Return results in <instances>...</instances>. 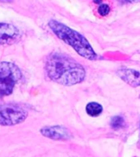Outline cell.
<instances>
[{
  "label": "cell",
  "mask_w": 140,
  "mask_h": 157,
  "mask_svg": "<svg viewBox=\"0 0 140 157\" xmlns=\"http://www.w3.org/2000/svg\"><path fill=\"white\" fill-rule=\"evenodd\" d=\"M28 112L20 105L9 104L0 105V124L14 125L26 120Z\"/></svg>",
  "instance_id": "277c9868"
},
{
  "label": "cell",
  "mask_w": 140,
  "mask_h": 157,
  "mask_svg": "<svg viewBox=\"0 0 140 157\" xmlns=\"http://www.w3.org/2000/svg\"><path fill=\"white\" fill-rule=\"evenodd\" d=\"M48 26L60 39L71 46L80 56L90 60L97 59V54L88 40L77 31L56 20H50Z\"/></svg>",
  "instance_id": "7a4b0ae2"
},
{
  "label": "cell",
  "mask_w": 140,
  "mask_h": 157,
  "mask_svg": "<svg viewBox=\"0 0 140 157\" xmlns=\"http://www.w3.org/2000/svg\"><path fill=\"white\" fill-rule=\"evenodd\" d=\"M21 76L20 69L13 62H0V97L11 95Z\"/></svg>",
  "instance_id": "3957f363"
},
{
  "label": "cell",
  "mask_w": 140,
  "mask_h": 157,
  "mask_svg": "<svg viewBox=\"0 0 140 157\" xmlns=\"http://www.w3.org/2000/svg\"><path fill=\"white\" fill-rule=\"evenodd\" d=\"M85 110H87V113L89 116H91V117H97V116H99L101 113H102V111H103V106L101 105L100 104H98V103L92 101V103H89L87 105V108H85Z\"/></svg>",
  "instance_id": "ba28073f"
},
{
  "label": "cell",
  "mask_w": 140,
  "mask_h": 157,
  "mask_svg": "<svg viewBox=\"0 0 140 157\" xmlns=\"http://www.w3.org/2000/svg\"><path fill=\"white\" fill-rule=\"evenodd\" d=\"M124 124H125V120L123 119V117H121V116L112 117V119L111 121V125L112 127V128L119 129L124 127Z\"/></svg>",
  "instance_id": "9c48e42d"
},
{
  "label": "cell",
  "mask_w": 140,
  "mask_h": 157,
  "mask_svg": "<svg viewBox=\"0 0 140 157\" xmlns=\"http://www.w3.org/2000/svg\"><path fill=\"white\" fill-rule=\"evenodd\" d=\"M45 68L52 81L63 85L80 83L85 78V70L79 62L68 55L58 51L48 56Z\"/></svg>",
  "instance_id": "6da1fadb"
},
{
  "label": "cell",
  "mask_w": 140,
  "mask_h": 157,
  "mask_svg": "<svg viewBox=\"0 0 140 157\" xmlns=\"http://www.w3.org/2000/svg\"><path fill=\"white\" fill-rule=\"evenodd\" d=\"M41 134L47 138L53 140H69L72 137L71 132L67 128L60 125H53V127H44L41 129Z\"/></svg>",
  "instance_id": "8992f818"
},
{
  "label": "cell",
  "mask_w": 140,
  "mask_h": 157,
  "mask_svg": "<svg viewBox=\"0 0 140 157\" xmlns=\"http://www.w3.org/2000/svg\"><path fill=\"white\" fill-rule=\"evenodd\" d=\"M117 75L122 80L134 87L140 86V72L130 68H121L117 71Z\"/></svg>",
  "instance_id": "52a82bcc"
},
{
  "label": "cell",
  "mask_w": 140,
  "mask_h": 157,
  "mask_svg": "<svg viewBox=\"0 0 140 157\" xmlns=\"http://www.w3.org/2000/svg\"><path fill=\"white\" fill-rule=\"evenodd\" d=\"M21 38L20 31L12 24L0 23V46L17 43Z\"/></svg>",
  "instance_id": "5b68a950"
},
{
  "label": "cell",
  "mask_w": 140,
  "mask_h": 157,
  "mask_svg": "<svg viewBox=\"0 0 140 157\" xmlns=\"http://www.w3.org/2000/svg\"><path fill=\"white\" fill-rule=\"evenodd\" d=\"M111 12V8L107 4H101L100 7L98 8V13L100 15H102V17H106Z\"/></svg>",
  "instance_id": "30bf717a"
}]
</instances>
